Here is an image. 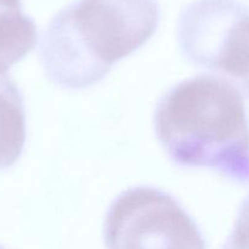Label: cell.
I'll return each mask as SVG.
<instances>
[{
	"mask_svg": "<svg viewBox=\"0 0 249 249\" xmlns=\"http://www.w3.org/2000/svg\"><path fill=\"white\" fill-rule=\"evenodd\" d=\"M153 124L174 164L249 185V122L243 95L230 80L213 74L182 80L160 97Z\"/></svg>",
	"mask_w": 249,
	"mask_h": 249,
	"instance_id": "cell-1",
	"label": "cell"
},
{
	"mask_svg": "<svg viewBox=\"0 0 249 249\" xmlns=\"http://www.w3.org/2000/svg\"><path fill=\"white\" fill-rule=\"evenodd\" d=\"M160 21L158 0H75L41 34L44 73L62 89L97 84L118 61L150 40Z\"/></svg>",
	"mask_w": 249,
	"mask_h": 249,
	"instance_id": "cell-2",
	"label": "cell"
},
{
	"mask_svg": "<svg viewBox=\"0 0 249 249\" xmlns=\"http://www.w3.org/2000/svg\"><path fill=\"white\" fill-rule=\"evenodd\" d=\"M107 249H208L196 221L173 196L150 186L114 198L104 221Z\"/></svg>",
	"mask_w": 249,
	"mask_h": 249,
	"instance_id": "cell-3",
	"label": "cell"
},
{
	"mask_svg": "<svg viewBox=\"0 0 249 249\" xmlns=\"http://www.w3.org/2000/svg\"><path fill=\"white\" fill-rule=\"evenodd\" d=\"M178 43L191 65L249 89V7L240 0H194L178 19Z\"/></svg>",
	"mask_w": 249,
	"mask_h": 249,
	"instance_id": "cell-4",
	"label": "cell"
},
{
	"mask_svg": "<svg viewBox=\"0 0 249 249\" xmlns=\"http://www.w3.org/2000/svg\"><path fill=\"white\" fill-rule=\"evenodd\" d=\"M26 111L22 92L6 74L0 75V172L11 168L26 143Z\"/></svg>",
	"mask_w": 249,
	"mask_h": 249,
	"instance_id": "cell-5",
	"label": "cell"
},
{
	"mask_svg": "<svg viewBox=\"0 0 249 249\" xmlns=\"http://www.w3.org/2000/svg\"><path fill=\"white\" fill-rule=\"evenodd\" d=\"M36 40V26L21 0H0V75L28 55Z\"/></svg>",
	"mask_w": 249,
	"mask_h": 249,
	"instance_id": "cell-6",
	"label": "cell"
},
{
	"mask_svg": "<svg viewBox=\"0 0 249 249\" xmlns=\"http://www.w3.org/2000/svg\"><path fill=\"white\" fill-rule=\"evenodd\" d=\"M221 249H249V196L241 204L232 232Z\"/></svg>",
	"mask_w": 249,
	"mask_h": 249,
	"instance_id": "cell-7",
	"label": "cell"
},
{
	"mask_svg": "<svg viewBox=\"0 0 249 249\" xmlns=\"http://www.w3.org/2000/svg\"><path fill=\"white\" fill-rule=\"evenodd\" d=\"M0 249H5V248H2V247H1V246H0Z\"/></svg>",
	"mask_w": 249,
	"mask_h": 249,
	"instance_id": "cell-8",
	"label": "cell"
},
{
	"mask_svg": "<svg viewBox=\"0 0 249 249\" xmlns=\"http://www.w3.org/2000/svg\"><path fill=\"white\" fill-rule=\"evenodd\" d=\"M247 92H248V94H249V89H248V91H247Z\"/></svg>",
	"mask_w": 249,
	"mask_h": 249,
	"instance_id": "cell-9",
	"label": "cell"
}]
</instances>
